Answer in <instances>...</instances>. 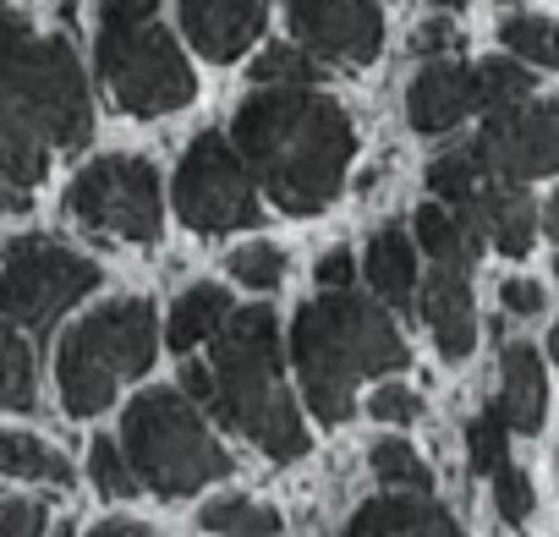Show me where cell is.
<instances>
[{
  "label": "cell",
  "instance_id": "obj_1",
  "mask_svg": "<svg viewBox=\"0 0 559 537\" xmlns=\"http://www.w3.org/2000/svg\"><path fill=\"white\" fill-rule=\"evenodd\" d=\"M258 187L286 214H324L341 198L357 127L319 88H258L230 127Z\"/></svg>",
  "mask_w": 559,
  "mask_h": 537
},
{
  "label": "cell",
  "instance_id": "obj_2",
  "mask_svg": "<svg viewBox=\"0 0 559 537\" xmlns=\"http://www.w3.org/2000/svg\"><path fill=\"white\" fill-rule=\"evenodd\" d=\"M94 138V105L83 61L67 39L28 34L23 12H7V121H0V165H7V208H28V192L50 170V148L78 154Z\"/></svg>",
  "mask_w": 559,
  "mask_h": 537
},
{
  "label": "cell",
  "instance_id": "obj_3",
  "mask_svg": "<svg viewBox=\"0 0 559 537\" xmlns=\"http://www.w3.org/2000/svg\"><path fill=\"white\" fill-rule=\"evenodd\" d=\"M292 362L302 373L313 417L346 422L357 384L379 379V373H401L412 362V351L379 302H368L357 291H324V297L302 302V313H297Z\"/></svg>",
  "mask_w": 559,
  "mask_h": 537
},
{
  "label": "cell",
  "instance_id": "obj_4",
  "mask_svg": "<svg viewBox=\"0 0 559 537\" xmlns=\"http://www.w3.org/2000/svg\"><path fill=\"white\" fill-rule=\"evenodd\" d=\"M214 401L209 411L258 444L269 461H297L308 450L302 411L292 406L286 373H280V324L269 308H241L214 335Z\"/></svg>",
  "mask_w": 559,
  "mask_h": 537
},
{
  "label": "cell",
  "instance_id": "obj_5",
  "mask_svg": "<svg viewBox=\"0 0 559 537\" xmlns=\"http://www.w3.org/2000/svg\"><path fill=\"white\" fill-rule=\"evenodd\" d=\"M154 351H159V324H154V302L143 297H121L78 319L56 351V384L67 417H99L116 401L121 379L154 368Z\"/></svg>",
  "mask_w": 559,
  "mask_h": 537
},
{
  "label": "cell",
  "instance_id": "obj_6",
  "mask_svg": "<svg viewBox=\"0 0 559 537\" xmlns=\"http://www.w3.org/2000/svg\"><path fill=\"white\" fill-rule=\"evenodd\" d=\"M121 450L154 499H181L230 477V455L181 390H143L121 417Z\"/></svg>",
  "mask_w": 559,
  "mask_h": 537
},
{
  "label": "cell",
  "instance_id": "obj_7",
  "mask_svg": "<svg viewBox=\"0 0 559 537\" xmlns=\"http://www.w3.org/2000/svg\"><path fill=\"white\" fill-rule=\"evenodd\" d=\"M94 61L116 110L127 116H170L198 94L176 34H165L154 17H99Z\"/></svg>",
  "mask_w": 559,
  "mask_h": 537
},
{
  "label": "cell",
  "instance_id": "obj_8",
  "mask_svg": "<svg viewBox=\"0 0 559 537\" xmlns=\"http://www.w3.org/2000/svg\"><path fill=\"white\" fill-rule=\"evenodd\" d=\"M252 165L241 159L236 138L219 132H198L176 165V214L187 230L198 236H225V230H247L258 225L263 203L252 187Z\"/></svg>",
  "mask_w": 559,
  "mask_h": 537
},
{
  "label": "cell",
  "instance_id": "obj_9",
  "mask_svg": "<svg viewBox=\"0 0 559 537\" xmlns=\"http://www.w3.org/2000/svg\"><path fill=\"white\" fill-rule=\"evenodd\" d=\"M67 208L83 230H94L105 241H154L165 225L159 170L138 154H105L72 176Z\"/></svg>",
  "mask_w": 559,
  "mask_h": 537
},
{
  "label": "cell",
  "instance_id": "obj_10",
  "mask_svg": "<svg viewBox=\"0 0 559 537\" xmlns=\"http://www.w3.org/2000/svg\"><path fill=\"white\" fill-rule=\"evenodd\" d=\"M94 286H99V263L50 236H17L7 247V319L17 330H50Z\"/></svg>",
  "mask_w": 559,
  "mask_h": 537
},
{
  "label": "cell",
  "instance_id": "obj_11",
  "mask_svg": "<svg viewBox=\"0 0 559 537\" xmlns=\"http://www.w3.org/2000/svg\"><path fill=\"white\" fill-rule=\"evenodd\" d=\"M472 159L493 181H537L559 170V110L543 99H521L510 110H493L483 132L472 138Z\"/></svg>",
  "mask_w": 559,
  "mask_h": 537
},
{
  "label": "cell",
  "instance_id": "obj_12",
  "mask_svg": "<svg viewBox=\"0 0 559 537\" xmlns=\"http://www.w3.org/2000/svg\"><path fill=\"white\" fill-rule=\"evenodd\" d=\"M292 34L319 61L368 67L384 50V12L379 0H292Z\"/></svg>",
  "mask_w": 559,
  "mask_h": 537
},
{
  "label": "cell",
  "instance_id": "obj_13",
  "mask_svg": "<svg viewBox=\"0 0 559 537\" xmlns=\"http://www.w3.org/2000/svg\"><path fill=\"white\" fill-rule=\"evenodd\" d=\"M176 7H181V34L214 67L252 50V39L263 34V17H269L263 0H176Z\"/></svg>",
  "mask_w": 559,
  "mask_h": 537
},
{
  "label": "cell",
  "instance_id": "obj_14",
  "mask_svg": "<svg viewBox=\"0 0 559 537\" xmlns=\"http://www.w3.org/2000/svg\"><path fill=\"white\" fill-rule=\"evenodd\" d=\"M472 110H483V99H477V67H461V61H428L417 72L412 94H406V116L428 138L461 127Z\"/></svg>",
  "mask_w": 559,
  "mask_h": 537
},
{
  "label": "cell",
  "instance_id": "obj_15",
  "mask_svg": "<svg viewBox=\"0 0 559 537\" xmlns=\"http://www.w3.org/2000/svg\"><path fill=\"white\" fill-rule=\"evenodd\" d=\"M483 241H493L504 258H526L532 252V241H537V208H532V198L515 187V181H483V192L466 203V208H455Z\"/></svg>",
  "mask_w": 559,
  "mask_h": 537
},
{
  "label": "cell",
  "instance_id": "obj_16",
  "mask_svg": "<svg viewBox=\"0 0 559 537\" xmlns=\"http://www.w3.org/2000/svg\"><path fill=\"white\" fill-rule=\"evenodd\" d=\"M423 319H428V335H433L444 362H461L477 346V308H472V275L466 268L433 263L428 291H423Z\"/></svg>",
  "mask_w": 559,
  "mask_h": 537
},
{
  "label": "cell",
  "instance_id": "obj_17",
  "mask_svg": "<svg viewBox=\"0 0 559 537\" xmlns=\"http://www.w3.org/2000/svg\"><path fill=\"white\" fill-rule=\"evenodd\" d=\"M341 537H466V532L455 526L450 510H439L423 493H379L346 521Z\"/></svg>",
  "mask_w": 559,
  "mask_h": 537
},
{
  "label": "cell",
  "instance_id": "obj_18",
  "mask_svg": "<svg viewBox=\"0 0 559 537\" xmlns=\"http://www.w3.org/2000/svg\"><path fill=\"white\" fill-rule=\"evenodd\" d=\"M499 411H504V422L515 428V433H537L543 428V411H548V379H543V362H537V351L532 346H504V357H499V401H493Z\"/></svg>",
  "mask_w": 559,
  "mask_h": 537
},
{
  "label": "cell",
  "instance_id": "obj_19",
  "mask_svg": "<svg viewBox=\"0 0 559 537\" xmlns=\"http://www.w3.org/2000/svg\"><path fill=\"white\" fill-rule=\"evenodd\" d=\"M368 286L379 291L384 308L406 313L417 302V241L401 230V225H384L373 241H368Z\"/></svg>",
  "mask_w": 559,
  "mask_h": 537
},
{
  "label": "cell",
  "instance_id": "obj_20",
  "mask_svg": "<svg viewBox=\"0 0 559 537\" xmlns=\"http://www.w3.org/2000/svg\"><path fill=\"white\" fill-rule=\"evenodd\" d=\"M412 230H417V247H423L433 263L466 268V275H472V263H477V252H483V236H477L450 203H423L417 219H412Z\"/></svg>",
  "mask_w": 559,
  "mask_h": 537
},
{
  "label": "cell",
  "instance_id": "obj_21",
  "mask_svg": "<svg viewBox=\"0 0 559 537\" xmlns=\"http://www.w3.org/2000/svg\"><path fill=\"white\" fill-rule=\"evenodd\" d=\"M230 297H225V286H214V281H203V286H187L181 297H176V308H170V324H165V341H170V351H187V346H198V341H214L225 324H230Z\"/></svg>",
  "mask_w": 559,
  "mask_h": 537
},
{
  "label": "cell",
  "instance_id": "obj_22",
  "mask_svg": "<svg viewBox=\"0 0 559 537\" xmlns=\"http://www.w3.org/2000/svg\"><path fill=\"white\" fill-rule=\"evenodd\" d=\"M0 466H7V477H17V482H56V488L72 482V461L61 450H50L45 439L17 433V428L0 439Z\"/></svg>",
  "mask_w": 559,
  "mask_h": 537
},
{
  "label": "cell",
  "instance_id": "obj_23",
  "mask_svg": "<svg viewBox=\"0 0 559 537\" xmlns=\"http://www.w3.org/2000/svg\"><path fill=\"white\" fill-rule=\"evenodd\" d=\"M198 526L214 532V537H274L280 532V510L247 499V493H230V499H214L198 510Z\"/></svg>",
  "mask_w": 559,
  "mask_h": 537
},
{
  "label": "cell",
  "instance_id": "obj_24",
  "mask_svg": "<svg viewBox=\"0 0 559 537\" xmlns=\"http://www.w3.org/2000/svg\"><path fill=\"white\" fill-rule=\"evenodd\" d=\"M368 461H373V477H379L384 488H395V493H428V488H433L428 461H423L406 439H379Z\"/></svg>",
  "mask_w": 559,
  "mask_h": 537
},
{
  "label": "cell",
  "instance_id": "obj_25",
  "mask_svg": "<svg viewBox=\"0 0 559 537\" xmlns=\"http://www.w3.org/2000/svg\"><path fill=\"white\" fill-rule=\"evenodd\" d=\"M499 39L526 67H559V23H548V17H532V12L504 17L499 23Z\"/></svg>",
  "mask_w": 559,
  "mask_h": 537
},
{
  "label": "cell",
  "instance_id": "obj_26",
  "mask_svg": "<svg viewBox=\"0 0 559 537\" xmlns=\"http://www.w3.org/2000/svg\"><path fill=\"white\" fill-rule=\"evenodd\" d=\"M483 181H488V170L472 159V148L439 154V159L428 165V187H433V198L450 203V208H466V203L483 192Z\"/></svg>",
  "mask_w": 559,
  "mask_h": 537
},
{
  "label": "cell",
  "instance_id": "obj_27",
  "mask_svg": "<svg viewBox=\"0 0 559 537\" xmlns=\"http://www.w3.org/2000/svg\"><path fill=\"white\" fill-rule=\"evenodd\" d=\"M510 433H515V428L504 422L499 406H483V411L466 422V455H472V472H477V477H499V472L510 466V455H504Z\"/></svg>",
  "mask_w": 559,
  "mask_h": 537
},
{
  "label": "cell",
  "instance_id": "obj_28",
  "mask_svg": "<svg viewBox=\"0 0 559 537\" xmlns=\"http://www.w3.org/2000/svg\"><path fill=\"white\" fill-rule=\"evenodd\" d=\"M324 77V67L308 56V50H292V45H274L252 61V83L258 88H313Z\"/></svg>",
  "mask_w": 559,
  "mask_h": 537
},
{
  "label": "cell",
  "instance_id": "obj_29",
  "mask_svg": "<svg viewBox=\"0 0 559 537\" xmlns=\"http://www.w3.org/2000/svg\"><path fill=\"white\" fill-rule=\"evenodd\" d=\"M477 99H483L488 116H493V110H510V105H521V99H532V72H526V61H504V56L483 61V67H477Z\"/></svg>",
  "mask_w": 559,
  "mask_h": 537
},
{
  "label": "cell",
  "instance_id": "obj_30",
  "mask_svg": "<svg viewBox=\"0 0 559 537\" xmlns=\"http://www.w3.org/2000/svg\"><path fill=\"white\" fill-rule=\"evenodd\" d=\"M225 268L247 286V291H274L280 281H286V252H280L274 241H247L225 258Z\"/></svg>",
  "mask_w": 559,
  "mask_h": 537
},
{
  "label": "cell",
  "instance_id": "obj_31",
  "mask_svg": "<svg viewBox=\"0 0 559 537\" xmlns=\"http://www.w3.org/2000/svg\"><path fill=\"white\" fill-rule=\"evenodd\" d=\"M0 357H7V406L28 411L34 406V351H28L17 324L7 330V341H0Z\"/></svg>",
  "mask_w": 559,
  "mask_h": 537
},
{
  "label": "cell",
  "instance_id": "obj_32",
  "mask_svg": "<svg viewBox=\"0 0 559 537\" xmlns=\"http://www.w3.org/2000/svg\"><path fill=\"white\" fill-rule=\"evenodd\" d=\"M88 472H94V488H99V493H110V499L138 493V472H132V461H127V450H121L116 439H99V444H94Z\"/></svg>",
  "mask_w": 559,
  "mask_h": 537
},
{
  "label": "cell",
  "instance_id": "obj_33",
  "mask_svg": "<svg viewBox=\"0 0 559 537\" xmlns=\"http://www.w3.org/2000/svg\"><path fill=\"white\" fill-rule=\"evenodd\" d=\"M493 504H499V515H504L510 526H526V515L537 510V493H532V477H526L521 466H504V472L493 477Z\"/></svg>",
  "mask_w": 559,
  "mask_h": 537
},
{
  "label": "cell",
  "instance_id": "obj_34",
  "mask_svg": "<svg viewBox=\"0 0 559 537\" xmlns=\"http://www.w3.org/2000/svg\"><path fill=\"white\" fill-rule=\"evenodd\" d=\"M45 526H50V510H45V499L12 493L7 504H0V532H7V537H45Z\"/></svg>",
  "mask_w": 559,
  "mask_h": 537
},
{
  "label": "cell",
  "instance_id": "obj_35",
  "mask_svg": "<svg viewBox=\"0 0 559 537\" xmlns=\"http://www.w3.org/2000/svg\"><path fill=\"white\" fill-rule=\"evenodd\" d=\"M368 411H373L379 422L406 428V422H417V417H423V395H417V390H406V384H384V390L368 401Z\"/></svg>",
  "mask_w": 559,
  "mask_h": 537
},
{
  "label": "cell",
  "instance_id": "obj_36",
  "mask_svg": "<svg viewBox=\"0 0 559 537\" xmlns=\"http://www.w3.org/2000/svg\"><path fill=\"white\" fill-rule=\"evenodd\" d=\"M499 302H504V313H515V319H532V313L548 308V297H543L537 281H504V286H499Z\"/></svg>",
  "mask_w": 559,
  "mask_h": 537
},
{
  "label": "cell",
  "instance_id": "obj_37",
  "mask_svg": "<svg viewBox=\"0 0 559 537\" xmlns=\"http://www.w3.org/2000/svg\"><path fill=\"white\" fill-rule=\"evenodd\" d=\"M461 45V34H455V23H444V17H428L417 34H412V50L417 56H450Z\"/></svg>",
  "mask_w": 559,
  "mask_h": 537
},
{
  "label": "cell",
  "instance_id": "obj_38",
  "mask_svg": "<svg viewBox=\"0 0 559 537\" xmlns=\"http://www.w3.org/2000/svg\"><path fill=\"white\" fill-rule=\"evenodd\" d=\"M352 275H357L352 247H335V252H324V258H319V281H324L330 291H346V286H352Z\"/></svg>",
  "mask_w": 559,
  "mask_h": 537
},
{
  "label": "cell",
  "instance_id": "obj_39",
  "mask_svg": "<svg viewBox=\"0 0 559 537\" xmlns=\"http://www.w3.org/2000/svg\"><path fill=\"white\" fill-rule=\"evenodd\" d=\"M181 395H187V401H214V368L187 362V368H181Z\"/></svg>",
  "mask_w": 559,
  "mask_h": 537
},
{
  "label": "cell",
  "instance_id": "obj_40",
  "mask_svg": "<svg viewBox=\"0 0 559 537\" xmlns=\"http://www.w3.org/2000/svg\"><path fill=\"white\" fill-rule=\"evenodd\" d=\"M159 0H105L99 17H154Z\"/></svg>",
  "mask_w": 559,
  "mask_h": 537
},
{
  "label": "cell",
  "instance_id": "obj_41",
  "mask_svg": "<svg viewBox=\"0 0 559 537\" xmlns=\"http://www.w3.org/2000/svg\"><path fill=\"white\" fill-rule=\"evenodd\" d=\"M88 537H154V532H148L143 521H121V515H116V521H99Z\"/></svg>",
  "mask_w": 559,
  "mask_h": 537
},
{
  "label": "cell",
  "instance_id": "obj_42",
  "mask_svg": "<svg viewBox=\"0 0 559 537\" xmlns=\"http://www.w3.org/2000/svg\"><path fill=\"white\" fill-rule=\"evenodd\" d=\"M543 230L559 241V192H554V198H548V208H543Z\"/></svg>",
  "mask_w": 559,
  "mask_h": 537
},
{
  "label": "cell",
  "instance_id": "obj_43",
  "mask_svg": "<svg viewBox=\"0 0 559 537\" xmlns=\"http://www.w3.org/2000/svg\"><path fill=\"white\" fill-rule=\"evenodd\" d=\"M548 351H554V362H559V324H554V335H548Z\"/></svg>",
  "mask_w": 559,
  "mask_h": 537
},
{
  "label": "cell",
  "instance_id": "obj_44",
  "mask_svg": "<svg viewBox=\"0 0 559 537\" xmlns=\"http://www.w3.org/2000/svg\"><path fill=\"white\" fill-rule=\"evenodd\" d=\"M433 7H444V12H455V7H461V0H433Z\"/></svg>",
  "mask_w": 559,
  "mask_h": 537
},
{
  "label": "cell",
  "instance_id": "obj_45",
  "mask_svg": "<svg viewBox=\"0 0 559 537\" xmlns=\"http://www.w3.org/2000/svg\"><path fill=\"white\" fill-rule=\"evenodd\" d=\"M554 275H559V258H554Z\"/></svg>",
  "mask_w": 559,
  "mask_h": 537
}]
</instances>
